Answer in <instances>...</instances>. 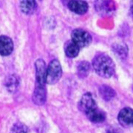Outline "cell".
I'll list each match as a JSON object with an SVG mask.
<instances>
[{
	"label": "cell",
	"instance_id": "1",
	"mask_svg": "<svg viewBox=\"0 0 133 133\" xmlns=\"http://www.w3.org/2000/svg\"><path fill=\"white\" fill-rule=\"evenodd\" d=\"M92 66L95 72L104 78L112 77L115 70L114 62L107 54L97 55L92 61Z\"/></svg>",
	"mask_w": 133,
	"mask_h": 133
},
{
	"label": "cell",
	"instance_id": "2",
	"mask_svg": "<svg viewBox=\"0 0 133 133\" xmlns=\"http://www.w3.org/2000/svg\"><path fill=\"white\" fill-rule=\"evenodd\" d=\"M62 76V69L60 62L54 59L50 62L47 67L46 84H55L60 80Z\"/></svg>",
	"mask_w": 133,
	"mask_h": 133
},
{
	"label": "cell",
	"instance_id": "3",
	"mask_svg": "<svg viewBox=\"0 0 133 133\" xmlns=\"http://www.w3.org/2000/svg\"><path fill=\"white\" fill-rule=\"evenodd\" d=\"M72 41L79 48H86L90 44L92 37L90 34L82 29H76L71 34Z\"/></svg>",
	"mask_w": 133,
	"mask_h": 133
},
{
	"label": "cell",
	"instance_id": "4",
	"mask_svg": "<svg viewBox=\"0 0 133 133\" xmlns=\"http://www.w3.org/2000/svg\"><path fill=\"white\" fill-rule=\"evenodd\" d=\"M36 66V87H45L46 84V64L43 59L39 58L35 63Z\"/></svg>",
	"mask_w": 133,
	"mask_h": 133
},
{
	"label": "cell",
	"instance_id": "5",
	"mask_svg": "<svg viewBox=\"0 0 133 133\" xmlns=\"http://www.w3.org/2000/svg\"><path fill=\"white\" fill-rule=\"evenodd\" d=\"M98 106L96 104L95 99L93 98L92 95L90 92H87L81 97V98L78 102V109L79 110L87 114L92 109L97 108Z\"/></svg>",
	"mask_w": 133,
	"mask_h": 133
},
{
	"label": "cell",
	"instance_id": "6",
	"mask_svg": "<svg viewBox=\"0 0 133 133\" xmlns=\"http://www.w3.org/2000/svg\"><path fill=\"white\" fill-rule=\"evenodd\" d=\"M95 10L101 16H110L115 10V5L112 1H96Z\"/></svg>",
	"mask_w": 133,
	"mask_h": 133
},
{
	"label": "cell",
	"instance_id": "7",
	"mask_svg": "<svg viewBox=\"0 0 133 133\" xmlns=\"http://www.w3.org/2000/svg\"><path fill=\"white\" fill-rule=\"evenodd\" d=\"M119 124L122 127L128 128L133 126V109L125 107L121 109L118 116Z\"/></svg>",
	"mask_w": 133,
	"mask_h": 133
},
{
	"label": "cell",
	"instance_id": "8",
	"mask_svg": "<svg viewBox=\"0 0 133 133\" xmlns=\"http://www.w3.org/2000/svg\"><path fill=\"white\" fill-rule=\"evenodd\" d=\"M14 50V43L12 39L6 36H0V55L7 56L11 54Z\"/></svg>",
	"mask_w": 133,
	"mask_h": 133
},
{
	"label": "cell",
	"instance_id": "9",
	"mask_svg": "<svg viewBox=\"0 0 133 133\" xmlns=\"http://www.w3.org/2000/svg\"><path fill=\"white\" fill-rule=\"evenodd\" d=\"M67 6L71 11L78 15L84 14L88 10V4L85 1H70Z\"/></svg>",
	"mask_w": 133,
	"mask_h": 133
},
{
	"label": "cell",
	"instance_id": "10",
	"mask_svg": "<svg viewBox=\"0 0 133 133\" xmlns=\"http://www.w3.org/2000/svg\"><path fill=\"white\" fill-rule=\"evenodd\" d=\"M47 100L46 87H35L33 92V101L37 105H43Z\"/></svg>",
	"mask_w": 133,
	"mask_h": 133
},
{
	"label": "cell",
	"instance_id": "11",
	"mask_svg": "<svg viewBox=\"0 0 133 133\" xmlns=\"http://www.w3.org/2000/svg\"><path fill=\"white\" fill-rule=\"evenodd\" d=\"M87 117L93 123H102L106 119V114L104 111L100 109L98 107L92 109L90 112L86 114Z\"/></svg>",
	"mask_w": 133,
	"mask_h": 133
},
{
	"label": "cell",
	"instance_id": "12",
	"mask_svg": "<svg viewBox=\"0 0 133 133\" xmlns=\"http://www.w3.org/2000/svg\"><path fill=\"white\" fill-rule=\"evenodd\" d=\"M37 8L36 1L33 0H24L20 2V9L22 13L26 15L33 14Z\"/></svg>",
	"mask_w": 133,
	"mask_h": 133
},
{
	"label": "cell",
	"instance_id": "13",
	"mask_svg": "<svg viewBox=\"0 0 133 133\" xmlns=\"http://www.w3.org/2000/svg\"><path fill=\"white\" fill-rule=\"evenodd\" d=\"M64 50L66 56L69 58L76 57L80 51V48L76 45L72 41H68L64 46Z\"/></svg>",
	"mask_w": 133,
	"mask_h": 133
},
{
	"label": "cell",
	"instance_id": "14",
	"mask_svg": "<svg viewBox=\"0 0 133 133\" xmlns=\"http://www.w3.org/2000/svg\"><path fill=\"white\" fill-rule=\"evenodd\" d=\"M98 92H99L101 97L107 101H109L112 99L116 95L114 90L109 86L107 85L101 86Z\"/></svg>",
	"mask_w": 133,
	"mask_h": 133
},
{
	"label": "cell",
	"instance_id": "15",
	"mask_svg": "<svg viewBox=\"0 0 133 133\" xmlns=\"http://www.w3.org/2000/svg\"><path fill=\"white\" fill-rule=\"evenodd\" d=\"M91 66L90 64L88 62L83 61L80 62L78 65L77 68V73L78 76L80 78H85L86 77H87L90 72Z\"/></svg>",
	"mask_w": 133,
	"mask_h": 133
},
{
	"label": "cell",
	"instance_id": "16",
	"mask_svg": "<svg viewBox=\"0 0 133 133\" xmlns=\"http://www.w3.org/2000/svg\"><path fill=\"white\" fill-rule=\"evenodd\" d=\"M19 84V80L18 77L15 75L10 76L8 78H7L6 81H5V85L7 88V90L10 92H14L17 90Z\"/></svg>",
	"mask_w": 133,
	"mask_h": 133
},
{
	"label": "cell",
	"instance_id": "17",
	"mask_svg": "<svg viewBox=\"0 0 133 133\" xmlns=\"http://www.w3.org/2000/svg\"><path fill=\"white\" fill-rule=\"evenodd\" d=\"M10 133H28V129L22 123H16L13 126Z\"/></svg>",
	"mask_w": 133,
	"mask_h": 133
},
{
	"label": "cell",
	"instance_id": "18",
	"mask_svg": "<svg viewBox=\"0 0 133 133\" xmlns=\"http://www.w3.org/2000/svg\"><path fill=\"white\" fill-rule=\"evenodd\" d=\"M114 50L116 53H118V55L121 57L123 58L124 56H127V48L126 45H124V44L116 45V47L114 48Z\"/></svg>",
	"mask_w": 133,
	"mask_h": 133
},
{
	"label": "cell",
	"instance_id": "19",
	"mask_svg": "<svg viewBox=\"0 0 133 133\" xmlns=\"http://www.w3.org/2000/svg\"><path fill=\"white\" fill-rule=\"evenodd\" d=\"M130 13L133 16V1L131 2V4H130Z\"/></svg>",
	"mask_w": 133,
	"mask_h": 133
}]
</instances>
